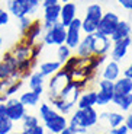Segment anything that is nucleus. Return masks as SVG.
<instances>
[{"mask_svg": "<svg viewBox=\"0 0 132 134\" xmlns=\"http://www.w3.org/2000/svg\"><path fill=\"white\" fill-rule=\"evenodd\" d=\"M12 134H28V133H26V131H23V130H22V131H16V133H12Z\"/></svg>", "mask_w": 132, "mask_h": 134, "instance_id": "46", "label": "nucleus"}, {"mask_svg": "<svg viewBox=\"0 0 132 134\" xmlns=\"http://www.w3.org/2000/svg\"><path fill=\"white\" fill-rule=\"evenodd\" d=\"M71 82V77H70V73L67 70H61L59 69L55 74L51 76V80L48 82V93L50 96H58L59 92L63 91L64 87Z\"/></svg>", "mask_w": 132, "mask_h": 134, "instance_id": "5", "label": "nucleus"}, {"mask_svg": "<svg viewBox=\"0 0 132 134\" xmlns=\"http://www.w3.org/2000/svg\"><path fill=\"white\" fill-rule=\"evenodd\" d=\"M77 18V6L73 2L68 3H61V13H59V22L64 26H68L71 24V20Z\"/></svg>", "mask_w": 132, "mask_h": 134, "instance_id": "16", "label": "nucleus"}, {"mask_svg": "<svg viewBox=\"0 0 132 134\" xmlns=\"http://www.w3.org/2000/svg\"><path fill=\"white\" fill-rule=\"evenodd\" d=\"M81 40V19L76 18L71 20V24L67 26V37H65V45H68L71 50H76Z\"/></svg>", "mask_w": 132, "mask_h": 134, "instance_id": "8", "label": "nucleus"}, {"mask_svg": "<svg viewBox=\"0 0 132 134\" xmlns=\"http://www.w3.org/2000/svg\"><path fill=\"white\" fill-rule=\"evenodd\" d=\"M44 9V31L50 29L52 25H55L57 22H59V13H61V3L51 4V6L42 7Z\"/></svg>", "mask_w": 132, "mask_h": 134, "instance_id": "11", "label": "nucleus"}, {"mask_svg": "<svg viewBox=\"0 0 132 134\" xmlns=\"http://www.w3.org/2000/svg\"><path fill=\"white\" fill-rule=\"evenodd\" d=\"M44 83H45V77H44L39 71H33V73H31L29 77H28L29 91L37 92L38 95L44 93Z\"/></svg>", "mask_w": 132, "mask_h": 134, "instance_id": "19", "label": "nucleus"}, {"mask_svg": "<svg viewBox=\"0 0 132 134\" xmlns=\"http://www.w3.org/2000/svg\"><path fill=\"white\" fill-rule=\"evenodd\" d=\"M4 107H6V117L13 122L20 121L26 114V107L19 100V98H9L4 102Z\"/></svg>", "mask_w": 132, "mask_h": 134, "instance_id": "6", "label": "nucleus"}, {"mask_svg": "<svg viewBox=\"0 0 132 134\" xmlns=\"http://www.w3.org/2000/svg\"><path fill=\"white\" fill-rule=\"evenodd\" d=\"M57 58L61 64H64L70 57H71V48L65 44H61V45H57Z\"/></svg>", "mask_w": 132, "mask_h": 134, "instance_id": "31", "label": "nucleus"}, {"mask_svg": "<svg viewBox=\"0 0 132 134\" xmlns=\"http://www.w3.org/2000/svg\"><path fill=\"white\" fill-rule=\"evenodd\" d=\"M65 37H67V28L61 22H57L50 29L44 31L42 42L45 45H61V44H65Z\"/></svg>", "mask_w": 132, "mask_h": 134, "instance_id": "3", "label": "nucleus"}, {"mask_svg": "<svg viewBox=\"0 0 132 134\" xmlns=\"http://www.w3.org/2000/svg\"><path fill=\"white\" fill-rule=\"evenodd\" d=\"M23 83H25V80H23V79H16V80H13L12 83L9 85V87L6 89V92H4V96H6L7 99H9V98H13L15 95H16L17 92L22 89Z\"/></svg>", "mask_w": 132, "mask_h": 134, "instance_id": "30", "label": "nucleus"}, {"mask_svg": "<svg viewBox=\"0 0 132 134\" xmlns=\"http://www.w3.org/2000/svg\"><path fill=\"white\" fill-rule=\"evenodd\" d=\"M118 3L126 10H132V0H118Z\"/></svg>", "mask_w": 132, "mask_h": 134, "instance_id": "40", "label": "nucleus"}, {"mask_svg": "<svg viewBox=\"0 0 132 134\" xmlns=\"http://www.w3.org/2000/svg\"><path fill=\"white\" fill-rule=\"evenodd\" d=\"M61 66H63V64L59 63L58 60H57V61H44V63H41L39 70H38V71H39L44 77H48V76L55 74L57 71L61 69Z\"/></svg>", "mask_w": 132, "mask_h": 134, "instance_id": "25", "label": "nucleus"}, {"mask_svg": "<svg viewBox=\"0 0 132 134\" xmlns=\"http://www.w3.org/2000/svg\"><path fill=\"white\" fill-rule=\"evenodd\" d=\"M123 76H125V77H129V79H132V63L129 64L128 67H126L125 70H123Z\"/></svg>", "mask_w": 132, "mask_h": 134, "instance_id": "42", "label": "nucleus"}, {"mask_svg": "<svg viewBox=\"0 0 132 134\" xmlns=\"http://www.w3.org/2000/svg\"><path fill=\"white\" fill-rule=\"evenodd\" d=\"M50 134H52V133H50Z\"/></svg>", "mask_w": 132, "mask_h": 134, "instance_id": "49", "label": "nucleus"}, {"mask_svg": "<svg viewBox=\"0 0 132 134\" xmlns=\"http://www.w3.org/2000/svg\"><path fill=\"white\" fill-rule=\"evenodd\" d=\"M129 130L126 128L125 124H121L115 128H110V134H128Z\"/></svg>", "mask_w": 132, "mask_h": 134, "instance_id": "38", "label": "nucleus"}, {"mask_svg": "<svg viewBox=\"0 0 132 134\" xmlns=\"http://www.w3.org/2000/svg\"><path fill=\"white\" fill-rule=\"evenodd\" d=\"M4 115H6V107H4V104L0 102V118L4 117Z\"/></svg>", "mask_w": 132, "mask_h": 134, "instance_id": "45", "label": "nucleus"}, {"mask_svg": "<svg viewBox=\"0 0 132 134\" xmlns=\"http://www.w3.org/2000/svg\"><path fill=\"white\" fill-rule=\"evenodd\" d=\"M42 34H44V24L39 19H33L31 26L22 34V41L32 47L33 44H37L39 41V38L42 37Z\"/></svg>", "mask_w": 132, "mask_h": 134, "instance_id": "9", "label": "nucleus"}, {"mask_svg": "<svg viewBox=\"0 0 132 134\" xmlns=\"http://www.w3.org/2000/svg\"><path fill=\"white\" fill-rule=\"evenodd\" d=\"M131 44H132L131 37H126V38H123V40L115 41V42L112 44V51H110V60L116 61V63L122 61L123 58H125L126 53H128V48L131 47Z\"/></svg>", "mask_w": 132, "mask_h": 134, "instance_id": "10", "label": "nucleus"}, {"mask_svg": "<svg viewBox=\"0 0 132 134\" xmlns=\"http://www.w3.org/2000/svg\"><path fill=\"white\" fill-rule=\"evenodd\" d=\"M57 114H58V112H57L50 104H46V102L41 104V107H39V117H41V120H42V122L46 121V120H50V118H52L54 115H57Z\"/></svg>", "mask_w": 132, "mask_h": 134, "instance_id": "29", "label": "nucleus"}, {"mask_svg": "<svg viewBox=\"0 0 132 134\" xmlns=\"http://www.w3.org/2000/svg\"><path fill=\"white\" fill-rule=\"evenodd\" d=\"M97 122H99V112L94 109V107L84 108V109L77 108L71 120L68 121V125L74 128L77 134H84L87 133L89 128L94 127Z\"/></svg>", "mask_w": 132, "mask_h": 134, "instance_id": "1", "label": "nucleus"}, {"mask_svg": "<svg viewBox=\"0 0 132 134\" xmlns=\"http://www.w3.org/2000/svg\"><path fill=\"white\" fill-rule=\"evenodd\" d=\"M131 25H129V22H126V20H119L118 26H116V29L113 31V34L110 35V41L112 42H115V41H119V40H123V38L126 37H131Z\"/></svg>", "mask_w": 132, "mask_h": 134, "instance_id": "21", "label": "nucleus"}, {"mask_svg": "<svg viewBox=\"0 0 132 134\" xmlns=\"http://www.w3.org/2000/svg\"><path fill=\"white\" fill-rule=\"evenodd\" d=\"M48 99H50V105H52L54 109H55L57 112H59V114H63V115L70 114V112L73 111V108L76 107V104L70 102V100H65L59 96H48Z\"/></svg>", "mask_w": 132, "mask_h": 134, "instance_id": "18", "label": "nucleus"}, {"mask_svg": "<svg viewBox=\"0 0 132 134\" xmlns=\"http://www.w3.org/2000/svg\"><path fill=\"white\" fill-rule=\"evenodd\" d=\"M112 102L122 111H129L132 108V93L128 95H113Z\"/></svg>", "mask_w": 132, "mask_h": 134, "instance_id": "27", "label": "nucleus"}, {"mask_svg": "<svg viewBox=\"0 0 132 134\" xmlns=\"http://www.w3.org/2000/svg\"><path fill=\"white\" fill-rule=\"evenodd\" d=\"M7 12L17 19L29 15V0H7Z\"/></svg>", "mask_w": 132, "mask_h": 134, "instance_id": "14", "label": "nucleus"}, {"mask_svg": "<svg viewBox=\"0 0 132 134\" xmlns=\"http://www.w3.org/2000/svg\"><path fill=\"white\" fill-rule=\"evenodd\" d=\"M32 20H33V19L29 16V15L19 18V31H20V34H23L25 31L28 29V28L31 26V24H32Z\"/></svg>", "mask_w": 132, "mask_h": 134, "instance_id": "35", "label": "nucleus"}, {"mask_svg": "<svg viewBox=\"0 0 132 134\" xmlns=\"http://www.w3.org/2000/svg\"><path fill=\"white\" fill-rule=\"evenodd\" d=\"M13 121L9 120V118L4 115V117L0 118V134H12L13 131Z\"/></svg>", "mask_w": 132, "mask_h": 134, "instance_id": "33", "label": "nucleus"}, {"mask_svg": "<svg viewBox=\"0 0 132 134\" xmlns=\"http://www.w3.org/2000/svg\"><path fill=\"white\" fill-rule=\"evenodd\" d=\"M112 41L109 37H105L99 32H94V50L93 54L94 55H106L109 53L110 47H112Z\"/></svg>", "mask_w": 132, "mask_h": 134, "instance_id": "15", "label": "nucleus"}, {"mask_svg": "<svg viewBox=\"0 0 132 134\" xmlns=\"http://www.w3.org/2000/svg\"><path fill=\"white\" fill-rule=\"evenodd\" d=\"M123 124L126 125V128H128L129 131H132V114L126 115L125 120H123Z\"/></svg>", "mask_w": 132, "mask_h": 134, "instance_id": "41", "label": "nucleus"}, {"mask_svg": "<svg viewBox=\"0 0 132 134\" xmlns=\"http://www.w3.org/2000/svg\"><path fill=\"white\" fill-rule=\"evenodd\" d=\"M67 125H68L67 117L63 114H59V112L57 115H54L52 118H50V120L44 121V128H45L46 131L52 133V134H59Z\"/></svg>", "mask_w": 132, "mask_h": 134, "instance_id": "13", "label": "nucleus"}, {"mask_svg": "<svg viewBox=\"0 0 132 134\" xmlns=\"http://www.w3.org/2000/svg\"><path fill=\"white\" fill-rule=\"evenodd\" d=\"M119 77H121V66H119V63H116L113 60H110L109 63H106L105 69H103V79L115 82Z\"/></svg>", "mask_w": 132, "mask_h": 134, "instance_id": "23", "label": "nucleus"}, {"mask_svg": "<svg viewBox=\"0 0 132 134\" xmlns=\"http://www.w3.org/2000/svg\"><path fill=\"white\" fill-rule=\"evenodd\" d=\"M28 134H45V128H44V125L38 124L35 128H32V130L26 131Z\"/></svg>", "mask_w": 132, "mask_h": 134, "instance_id": "39", "label": "nucleus"}, {"mask_svg": "<svg viewBox=\"0 0 132 134\" xmlns=\"http://www.w3.org/2000/svg\"><path fill=\"white\" fill-rule=\"evenodd\" d=\"M59 134H77V133H76V130H74V128H71L70 125H67V127L64 128V130L61 131Z\"/></svg>", "mask_w": 132, "mask_h": 134, "instance_id": "44", "label": "nucleus"}, {"mask_svg": "<svg viewBox=\"0 0 132 134\" xmlns=\"http://www.w3.org/2000/svg\"><path fill=\"white\" fill-rule=\"evenodd\" d=\"M97 86H99V91L107 92V93H115V92H113V82L107 80V79L99 80L97 82Z\"/></svg>", "mask_w": 132, "mask_h": 134, "instance_id": "34", "label": "nucleus"}, {"mask_svg": "<svg viewBox=\"0 0 132 134\" xmlns=\"http://www.w3.org/2000/svg\"><path fill=\"white\" fill-rule=\"evenodd\" d=\"M59 3V0H42V7L51 6V4H57Z\"/></svg>", "mask_w": 132, "mask_h": 134, "instance_id": "43", "label": "nucleus"}, {"mask_svg": "<svg viewBox=\"0 0 132 134\" xmlns=\"http://www.w3.org/2000/svg\"><path fill=\"white\" fill-rule=\"evenodd\" d=\"M77 57L80 58H89L93 54V50H94V34H86V37L81 38L77 45Z\"/></svg>", "mask_w": 132, "mask_h": 134, "instance_id": "12", "label": "nucleus"}, {"mask_svg": "<svg viewBox=\"0 0 132 134\" xmlns=\"http://www.w3.org/2000/svg\"><path fill=\"white\" fill-rule=\"evenodd\" d=\"M103 16V9L99 3H92L86 9V16L81 19V31L84 34H94L97 31L100 19Z\"/></svg>", "mask_w": 132, "mask_h": 134, "instance_id": "2", "label": "nucleus"}, {"mask_svg": "<svg viewBox=\"0 0 132 134\" xmlns=\"http://www.w3.org/2000/svg\"><path fill=\"white\" fill-rule=\"evenodd\" d=\"M2 48H3V40L0 38V53H2Z\"/></svg>", "mask_w": 132, "mask_h": 134, "instance_id": "47", "label": "nucleus"}, {"mask_svg": "<svg viewBox=\"0 0 132 134\" xmlns=\"http://www.w3.org/2000/svg\"><path fill=\"white\" fill-rule=\"evenodd\" d=\"M113 92L115 95H128L132 93V79L129 77H119L113 82Z\"/></svg>", "mask_w": 132, "mask_h": 134, "instance_id": "20", "label": "nucleus"}, {"mask_svg": "<svg viewBox=\"0 0 132 134\" xmlns=\"http://www.w3.org/2000/svg\"><path fill=\"white\" fill-rule=\"evenodd\" d=\"M41 6H42V0H29V15L37 13Z\"/></svg>", "mask_w": 132, "mask_h": 134, "instance_id": "37", "label": "nucleus"}, {"mask_svg": "<svg viewBox=\"0 0 132 134\" xmlns=\"http://www.w3.org/2000/svg\"><path fill=\"white\" fill-rule=\"evenodd\" d=\"M20 122H22V130L23 131H29L32 130V128H35L38 124H41L39 122V117H37V115H32V114H25V117L20 120Z\"/></svg>", "mask_w": 132, "mask_h": 134, "instance_id": "28", "label": "nucleus"}, {"mask_svg": "<svg viewBox=\"0 0 132 134\" xmlns=\"http://www.w3.org/2000/svg\"><path fill=\"white\" fill-rule=\"evenodd\" d=\"M113 95L115 93H107V92H103V91H97V93H96V105L97 107L109 105L113 99Z\"/></svg>", "mask_w": 132, "mask_h": 134, "instance_id": "32", "label": "nucleus"}, {"mask_svg": "<svg viewBox=\"0 0 132 134\" xmlns=\"http://www.w3.org/2000/svg\"><path fill=\"white\" fill-rule=\"evenodd\" d=\"M68 2H73V0H59V3H68Z\"/></svg>", "mask_w": 132, "mask_h": 134, "instance_id": "48", "label": "nucleus"}, {"mask_svg": "<svg viewBox=\"0 0 132 134\" xmlns=\"http://www.w3.org/2000/svg\"><path fill=\"white\" fill-rule=\"evenodd\" d=\"M9 19H10V13L7 12V9L0 7V28L4 26L6 24H9Z\"/></svg>", "mask_w": 132, "mask_h": 134, "instance_id": "36", "label": "nucleus"}, {"mask_svg": "<svg viewBox=\"0 0 132 134\" xmlns=\"http://www.w3.org/2000/svg\"><path fill=\"white\" fill-rule=\"evenodd\" d=\"M119 20L121 19H119V16L115 12H106V13H103L102 19H100L99 25H97V31L96 32L102 34L105 37H110L113 34V31L116 29V26H118Z\"/></svg>", "mask_w": 132, "mask_h": 134, "instance_id": "7", "label": "nucleus"}, {"mask_svg": "<svg viewBox=\"0 0 132 134\" xmlns=\"http://www.w3.org/2000/svg\"><path fill=\"white\" fill-rule=\"evenodd\" d=\"M19 100L22 102L25 107H37L38 104H39V100H41V95H38L37 92H33V91H26V92H23V93H20L19 96Z\"/></svg>", "mask_w": 132, "mask_h": 134, "instance_id": "26", "label": "nucleus"}, {"mask_svg": "<svg viewBox=\"0 0 132 134\" xmlns=\"http://www.w3.org/2000/svg\"><path fill=\"white\" fill-rule=\"evenodd\" d=\"M31 51H32V47L20 40L19 42L10 50V54L15 57V60H16L17 63H22V61H26L31 58Z\"/></svg>", "mask_w": 132, "mask_h": 134, "instance_id": "17", "label": "nucleus"}, {"mask_svg": "<svg viewBox=\"0 0 132 134\" xmlns=\"http://www.w3.org/2000/svg\"><path fill=\"white\" fill-rule=\"evenodd\" d=\"M99 120H106V121H107L109 128H115V127H118V125L123 124L125 117H123L121 112L110 111V112H102V114L99 115Z\"/></svg>", "mask_w": 132, "mask_h": 134, "instance_id": "24", "label": "nucleus"}, {"mask_svg": "<svg viewBox=\"0 0 132 134\" xmlns=\"http://www.w3.org/2000/svg\"><path fill=\"white\" fill-rule=\"evenodd\" d=\"M96 93L97 91H86L81 92L79 100H77V108L79 109H84V108H92L96 107Z\"/></svg>", "mask_w": 132, "mask_h": 134, "instance_id": "22", "label": "nucleus"}, {"mask_svg": "<svg viewBox=\"0 0 132 134\" xmlns=\"http://www.w3.org/2000/svg\"><path fill=\"white\" fill-rule=\"evenodd\" d=\"M3 79H20L17 71V61L10 54V51H7L0 60V80Z\"/></svg>", "mask_w": 132, "mask_h": 134, "instance_id": "4", "label": "nucleus"}]
</instances>
